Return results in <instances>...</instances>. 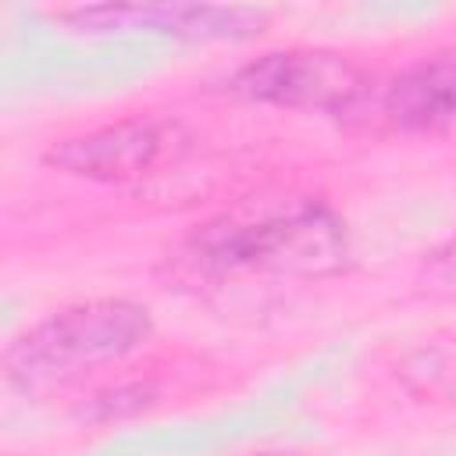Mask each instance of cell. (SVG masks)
I'll return each instance as SVG.
<instances>
[{
    "label": "cell",
    "instance_id": "6da1fadb",
    "mask_svg": "<svg viewBox=\"0 0 456 456\" xmlns=\"http://www.w3.org/2000/svg\"><path fill=\"white\" fill-rule=\"evenodd\" d=\"M182 260L203 274L335 278L353 260L342 214L321 196L246 200L196 224Z\"/></svg>",
    "mask_w": 456,
    "mask_h": 456
},
{
    "label": "cell",
    "instance_id": "7a4b0ae2",
    "mask_svg": "<svg viewBox=\"0 0 456 456\" xmlns=\"http://www.w3.org/2000/svg\"><path fill=\"white\" fill-rule=\"evenodd\" d=\"M153 338V314L125 296L61 306L4 346V381L21 395H50L93 370L128 360Z\"/></svg>",
    "mask_w": 456,
    "mask_h": 456
},
{
    "label": "cell",
    "instance_id": "3957f363",
    "mask_svg": "<svg viewBox=\"0 0 456 456\" xmlns=\"http://www.w3.org/2000/svg\"><path fill=\"white\" fill-rule=\"evenodd\" d=\"M192 146V132L167 114H132L50 142L46 167L96 185H135L171 171Z\"/></svg>",
    "mask_w": 456,
    "mask_h": 456
},
{
    "label": "cell",
    "instance_id": "277c9868",
    "mask_svg": "<svg viewBox=\"0 0 456 456\" xmlns=\"http://www.w3.org/2000/svg\"><path fill=\"white\" fill-rule=\"evenodd\" d=\"M370 82L374 75L342 50L285 46L239 64L224 78V89L249 103L285 107V110H317L338 121L370 89Z\"/></svg>",
    "mask_w": 456,
    "mask_h": 456
},
{
    "label": "cell",
    "instance_id": "5b68a950",
    "mask_svg": "<svg viewBox=\"0 0 456 456\" xmlns=\"http://www.w3.org/2000/svg\"><path fill=\"white\" fill-rule=\"evenodd\" d=\"M338 125L378 139L456 132V43L410 61L388 78H374Z\"/></svg>",
    "mask_w": 456,
    "mask_h": 456
},
{
    "label": "cell",
    "instance_id": "8992f818",
    "mask_svg": "<svg viewBox=\"0 0 456 456\" xmlns=\"http://www.w3.org/2000/svg\"><path fill=\"white\" fill-rule=\"evenodd\" d=\"M53 21L89 36H171L185 43H239L267 28L271 14L246 4H71L50 11Z\"/></svg>",
    "mask_w": 456,
    "mask_h": 456
},
{
    "label": "cell",
    "instance_id": "52a82bcc",
    "mask_svg": "<svg viewBox=\"0 0 456 456\" xmlns=\"http://www.w3.org/2000/svg\"><path fill=\"white\" fill-rule=\"evenodd\" d=\"M125 403H128L132 413H135V410H142L146 403H153V388H146V385H125V388H114V392L93 395V406L82 410V417H89V420H110V417H121V413H125V410H121Z\"/></svg>",
    "mask_w": 456,
    "mask_h": 456
},
{
    "label": "cell",
    "instance_id": "ba28073f",
    "mask_svg": "<svg viewBox=\"0 0 456 456\" xmlns=\"http://www.w3.org/2000/svg\"><path fill=\"white\" fill-rule=\"evenodd\" d=\"M424 278L438 289H452L456 292V235L445 239L438 249L428 253L424 260Z\"/></svg>",
    "mask_w": 456,
    "mask_h": 456
},
{
    "label": "cell",
    "instance_id": "9c48e42d",
    "mask_svg": "<svg viewBox=\"0 0 456 456\" xmlns=\"http://www.w3.org/2000/svg\"><path fill=\"white\" fill-rule=\"evenodd\" d=\"M253 456H299V452H289V449H264V452H253Z\"/></svg>",
    "mask_w": 456,
    "mask_h": 456
}]
</instances>
